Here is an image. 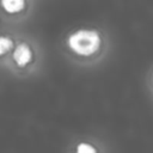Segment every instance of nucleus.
I'll use <instances>...</instances> for the list:
<instances>
[{
  "mask_svg": "<svg viewBox=\"0 0 153 153\" xmlns=\"http://www.w3.org/2000/svg\"><path fill=\"white\" fill-rule=\"evenodd\" d=\"M68 45L78 55L88 56L99 49L100 36L94 30H78L69 36Z\"/></svg>",
  "mask_w": 153,
  "mask_h": 153,
  "instance_id": "obj_1",
  "label": "nucleus"
},
{
  "mask_svg": "<svg viewBox=\"0 0 153 153\" xmlns=\"http://www.w3.org/2000/svg\"><path fill=\"white\" fill-rule=\"evenodd\" d=\"M31 57H32V53L30 47L26 43H20L16 47L13 51V60L19 67L26 66L31 61Z\"/></svg>",
  "mask_w": 153,
  "mask_h": 153,
  "instance_id": "obj_2",
  "label": "nucleus"
},
{
  "mask_svg": "<svg viewBox=\"0 0 153 153\" xmlns=\"http://www.w3.org/2000/svg\"><path fill=\"white\" fill-rule=\"evenodd\" d=\"M2 8L8 13H16L24 8L25 0H1Z\"/></svg>",
  "mask_w": 153,
  "mask_h": 153,
  "instance_id": "obj_3",
  "label": "nucleus"
},
{
  "mask_svg": "<svg viewBox=\"0 0 153 153\" xmlns=\"http://www.w3.org/2000/svg\"><path fill=\"white\" fill-rule=\"evenodd\" d=\"M12 48V39L5 36H0V55L7 53Z\"/></svg>",
  "mask_w": 153,
  "mask_h": 153,
  "instance_id": "obj_4",
  "label": "nucleus"
},
{
  "mask_svg": "<svg viewBox=\"0 0 153 153\" xmlns=\"http://www.w3.org/2000/svg\"><path fill=\"white\" fill-rule=\"evenodd\" d=\"M76 153H97V151L92 145L86 143V142H81L76 147Z\"/></svg>",
  "mask_w": 153,
  "mask_h": 153,
  "instance_id": "obj_5",
  "label": "nucleus"
}]
</instances>
